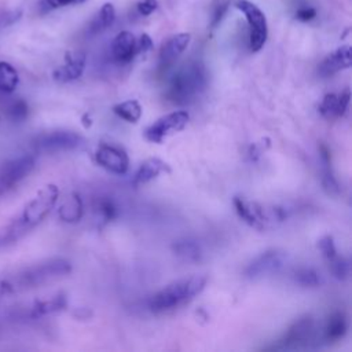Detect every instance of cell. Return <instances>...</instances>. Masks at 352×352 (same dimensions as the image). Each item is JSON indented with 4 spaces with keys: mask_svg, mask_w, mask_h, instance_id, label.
I'll list each match as a JSON object with an SVG mask.
<instances>
[{
    "mask_svg": "<svg viewBox=\"0 0 352 352\" xmlns=\"http://www.w3.org/2000/svg\"><path fill=\"white\" fill-rule=\"evenodd\" d=\"M59 198V188L55 184H45L25 205L21 216L12 221L1 234L0 242H15L29 230L41 223L55 206Z\"/></svg>",
    "mask_w": 352,
    "mask_h": 352,
    "instance_id": "1",
    "label": "cell"
},
{
    "mask_svg": "<svg viewBox=\"0 0 352 352\" xmlns=\"http://www.w3.org/2000/svg\"><path fill=\"white\" fill-rule=\"evenodd\" d=\"M72 271V264L65 258H51L32 267L18 271L15 275L0 280L3 296L23 292L41 286L47 282L67 275Z\"/></svg>",
    "mask_w": 352,
    "mask_h": 352,
    "instance_id": "2",
    "label": "cell"
},
{
    "mask_svg": "<svg viewBox=\"0 0 352 352\" xmlns=\"http://www.w3.org/2000/svg\"><path fill=\"white\" fill-rule=\"evenodd\" d=\"M208 84V73L201 62L183 65L169 80L165 96L175 104H188L194 102Z\"/></svg>",
    "mask_w": 352,
    "mask_h": 352,
    "instance_id": "3",
    "label": "cell"
},
{
    "mask_svg": "<svg viewBox=\"0 0 352 352\" xmlns=\"http://www.w3.org/2000/svg\"><path fill=\"white\" fill-rule=\"evenodd\" d=\"M206 285V276L191 275L187 278L177 279L157 293H154L148 301V308L155 312L172 311L198 296Z\"/></svg>",
    "mask_w": 352,
    "mask_h": 352,
    "instance_id": "4",
    "label": "cell"
},
{
    "mask_svg": "<svg viewBox=\"0 0 352 352\" xmlns=\"http://www.w3.org/2000/svg\"><path fill=\"white\" fill-rule=\"evenodd\" d=\"M232 204L238 216L256 230H265L278 221H283L287 216L286 210L282 208H265L264 205L243 197H235Z\"/></svg>",
    "mask_w": 352,
    "mask_h": 352,
    "instance_id": "5",
    "label": "cell"
},
{
    "mask_svg": "<svg viewBox=\"0 0 352 352\" xmlns=\"http://www.w3.org/2000/svg\"><path fill=\"white\" fill-rule=\"evenodd\" d=\"M322 324L312 318L305 315L298 318L283 334V337L274 346L275 349H301L309 348L311 345L322 340Z\"/></svg>",
    "mask_w": 352,
    "mask_h": 352,
    "instance_id": "6",
    "label": "cell"
},
{
    "mask_svg": "<svg viewBox=\"0 0 352 352\" xmlns=\"http://www.w3.org/2000/svg\"><path fill=\"white\" fill-rule=\"evenodd\" d=\"M235 7L245 15L249 26V48L253 52L260 51L268 37V23L265 14L248 0H238Z\"/></svg>",
    "mask_w": 352,
    "mask_h": 352,
    "instance_id": "7",
    "label": "cell"
},
{
    "mask_svg": "<svg viewBox=\"0 0 352 352\" xmlns=\"http://www.w3.org/2000/svg\"><path fill=\"white\" fill-rule=\"evenodd\" d=\"M82 142L84 139L73 131H51L36 136L32 146L40 153H59L74 150L80 147Z\"/></svg>",
    "mask_w": 352,
    "mask_h": 352,
    "instance_id": "8",
    "label": "cell"
},
{
    "mask_svg": "<svg viewBox=\"0 0 352 352\" xmlns=\"http://www.w3.org/2000/svg\"><path fill=\"white\" fill-rule=\"evenodd\" d=\"M36 166V157L32 154L19 155L0 166V195L23 180Z\"/></svg>",
    "mask_w": 352,
    "mask_h": 352,
    "instance_id": "9",
    "label": "cell"
},
{
    "mask_svg": "<svg viewBox=\"0 0 352 352\" xmlns=\"http://www.w3.org/2000/svg\"><path fill=\"white\" fill-rule=\"evenodd\" d=\"M190 121V114L186 110H176L160 117L144 132L146 139L153 143H161L168 136L182 131Z\"/></svg>",
    "mask_w": 352,
    "mask_h": 352,
    "instance_id": "10",
    "label": "cell"
},
{
    "mask_svg": "<svg viewBox=\"0 0 352 352\" xmlns=\"http://www.w3.org/2000/svg\"><path fill=\"white\" fill-rule=\"evenodd\" d=\"M287 254L280 249H268L254 257L245 268V276L249 279H260L276 274L286 264Z\"/></svg>",
    "mask_w": 352,
    "mask_h": 352,
    "instance_id": "11",
    "label": "cell"
},
{
    "mask_svg": "<svg viewBox=\"0 0 352 352\" xmlns=\"http://www.w3.org/2000/svg\"><path fill=\"white\" fill-rule=\"evenodd\" d=\"M95 160L102 168L116 175H124L129 168L128 154L122 148L111 144H100L96 148Z\"/></svg>",
    "mask_w": 352,
    "mask_h": 352,
    "instance_id": "12",
    "label": "cell"
},
{
    "mask_svg": "<svg viewBox=\"0 0 352 352\" xmlns=\"http://www.w3.org/2000/svg\"><path fill=\"white\" fill-rule=\"evenodd\" d=\"M190 41H191L190 33H177L166 38L160 48V54H158L160 66L162 69L172 66L177 60V58L186 51Z\"/></svg>",
    "mask_w": 352,
    "mask_h": 352,
    "instance_id": "13",
    "label": "cell"
},
{
    "mask_svg": "<svg viewBox=\"0 0 352 352\" xmlns=\"http://www.w3.org/2000/svg\"><path fill=\"white\" fill-rule=\"evenodd\" d=\"M87 56L82 51H74L67 52L65 56V63L56 67L52 72V77L55 81L59 82H70L81 77L84 69H85Z\"/></svg>",
    "mask_w": 352,
    "mask_h": 352,
    "instance_id": "14",
    "label": "cell"
},
{
    "mask_svg": "<svg viewBox=\"0 0 352 352\" xmlns=\"http://www.w3.org/2000/svg\"><path fill=\"white\" fill-rule=\"evenodd\" d=\"M352 65L351 58V47L349 45H341L336 51L330 52L319 65L318 73L322 77H330L341 70L349 69Z\"/></svg>",
    "mask_w": 352,
    "mask_h": 352,
    "instance_id": "15",
    "label": "cell"
},
{
    "mask_svg": "<svg viewBox=\"0 0 352 352\" xmlns=\"http://www.w3.org/2000/svg\"><path fill=\"white\" fill-rule=\"evenodd\" d=\"M349 100H351L349 88H345L340 94H327L324 95V98L319 104V113L327 120L342 117L348 110Z\"/></svg>",
    "mask_w": 352,
    "mask_h": 352,
    "instance_id": "16",
    "label": "cell"
},
{
    "mask_svg": "<svg viewBox=\"0 0 352 352\" xmlns=\"http://www.w3.org/2000/svg\"><path fill=\"white\" fill-rule=\"evenodd\" d=\"M111 56L120 65L129 63L136 56V38L131 32L122 30L114 37L111 43Z\"/></svg>",
    "mask_w": 352,
    "mask_h": 352,
    "instance_id": "17",
    "label": "cell"
},
{
    "mask_svg": "<svg viewBox=\"0 0 352 352\" xmlns=\"http://www.w3.org/2000/svg\"><path fill=\"white\" fill-rule=\"evenodd\" d=\"M169 172H170V168L165 161L160 158H147L140 164V166L135 172L133 184L135 186L146 184L153 179L158 177L161 173H169Z\"/></svg>",
    "mask_w": 352,
    "mask_h": 352,
    "instance_id": "18",
    "label": "cell"
},
{
    "mask_svg": "<svg viewBox=\"0 0 352 352\" xmlns=\"http://www.w3.org/2000/svg\"><path fill=\"white\" fill-rule=\"evenodd\" d=\"M322 341H337L344 337L348 329V322L346 318L342 312L336 311L333 312L326 322L322 324Z\"/></svg>",
    "mask_w": 352,
    "mask_h": 352,
    "instance_id": "19",
    "label": "cell"
},
{
    "mask_svg": "<svg viewBox=\"0 0 352 352\" xmlns=\"http://www.w3.org/2000/svg\"><path fill=\"white\" fill-rule=\"evenodd\" d=\"M67 305V298L66 294L63 293H56L50 298L45 300H37L33 302L30 308V316L32 318H40L44 315H50L54 312H59L65 309Z\"/></svg>",
    "mask_w": 352,
    "mask_h": 352,
    "instance_id": "20",
    "label": "cell"
},
{
    "mask_svg": "<svg viewBox=\"0 0 352 352\" xmlns=\"http://www.w3.org/2000/svg\"><path fill=\"white\" fill-rule=\"evenodd\" d=\"M84 205L78 194L72 192L67 198L63 199L58 209V216L65 223H77L82 217Z\"/></svg>",
    "mask_w": 352,
    "mask_h": 352,
    "instance_id": "21",
    "label": "cell"
},
{
    "mask_svg": "<svg viewBox=\"0 0 352 352\" xmlns=\"http://www.w3.org/2000/svg\"><path fill=\"white\" fill-rule=\"evenodd\" d=\"M116 21V8L111 3H104L100 10L95 14V16L91 19L88 26V34L96 36L102 32H104L107 28L113 25Z\"/></svg>",
    "mask_w": 352,
    "mask_h": 352,
    "instance_id": "22",
    "label": "cell"
},
{
    "mask_svg": "<svg viewBox=\"0 0 352 352\" xmlns=\"http://www.w3.org/2000/svg\"><path fill=\"white\" fill-rule=\"evenodd\" d=\"M19 82L16 69L8 62H0V92L11 94L15 91Z\"/></svg>",
    "mask_w": 352,
    "mask_h": 352,
    "instance_id": "23",
    "label": "cell"
},
{
    "mask_svg": "<svg viewBox=\"0 0 352 352\" xmlns=\"http://www.w3.org/2000/svg\"><path fill=\"white\" fill-rule=\"evenodd\" d=\"M113 111L126 122H138L142 117V106L138 100H125L113 107Z\"/></svg>",
    "mask_w": 352,
    "mask_h": 352,
    "instance_id": "24",
    "label": "cell"
},
{
    "mask_svg": "<svg viewBox=\"0 0 352 352\" xmlns=\"http://www.w3.org/2000/svg\"><path fill=\"white\" fill-rule=\"evenodd\" d=\"M175 254L180 256L182 258L187 261H197L201 257V249L197 242L190 239H182L173 243L172 246Z\"/></svg>",
    "mask_w": 352,
    "mask_h": 352,
    "instance_id": "25",
    "label": "cell"
},
{
    "mask_svg": "<svg viewBox=\"0 0 352 352\" xmlns=\"http://www.w3.org/2000/svg\"><path fill=\"white\" fill-rule=\"evenodd\" d=\"M294 280L302 287H318L322 283V276L312 267H301L294 272Z\"/></svg>",
    "mask_w": 352,
    "mask_h": 352,
    "instance_id": "26",
    "label": "cell"
},
{
    "mask_svg": "<svg viewBox=\"0 0 352 352\" xmlns=\"http://www.w3.org/2000/svg\"><path fill=\"white\" fill-rule=\"evenodd\" d=\"M322 160H323V164H324V168H323V177H322L323 188H324V191H326L329 195L338 194V192H340V187H338L337 179L334 177V175H333V172H331L330 158H329V153H327L326 150H323V153H322Z\"/></svg>",
    "mask_w": 352,
    "mask_h": 352,
    "instance_id": "27",
    "label": "cell"
},
{
    "mask_svg": "<svg viewBox=\"0 0 352 352\" xmlns=\"http://www.w3.org/2000/svg\"><path fill=\"white\" fill-rule=\"evenodd\" d=\"M6 113L11 121L19 122V121H23L29 116V106L23 99H15L14 102H11L7 106Z\"/></svg>",
    "mask_w": 352,
    "mask_h": 352,
    "instance_id": "28",
    "label": "cell"
},
{
    "mask_svg": "<svg viewBox=\"0 0 352 352\" xmlns=\"http://www.w3.org/2000/svg\"><path fill=\"white\" fill-rule=\"evenodd\" d=\"M327 261H329V267H330L331 274L337 279L344 280V279L348 278L349 271H351V265H349V261L345 257H340L338 254H336L333 258H330Z\"/></svg>",
    "mask_w": 352,
    "mask_h": 352,
    "instance_id": "29",
    "label": "cell"
},
{
    "mask_svg": "<svg viewBox=\"0 0 352 352\" xmlns=\"http://www.w3.org/2000/svg\"><path fill=\"white\" fill-rule=\"evenodd\" d=\"M231 0H213L212 1V15H210V26L214 29L224 18Z\"/></svg>",
    "mask_w": 352,
    "mask_h": 352,
    "instance_id": "30",
    "label": "cell"
},
{
    "mask_svg": "<svg viewBox=\"0 0 352 352\" xmlns=\"http://www.w3.org/2000/svg\"><path fill=\"white\" fill-rule=\"evenodd\" d=\"M96 212H98V214H99L103 220L109 221V220H113V219L117 216V206H116V204H114L111 199L103 198V199L98 201Z\"/></svg>",
    "mask_w": 352,
    "mask_h": 352,
    "instance_id": "31",
    "label": "cell"
},
{
    "mask_svg": "<svg viewBox=\"0 0 352 352\" xmlns=\"http://www.w3.org/2000/svg\"><path fill=\"white\" fill-rule=\"evenodd\" d=\"M318 249L322 252V254L326 260H330L337 254L334 239L331 235H324L323 238H320L318 241Z\"/></svg>",
    "mask_w": 352,
    "mask_h": 352,
    "instance_id": "32",
    "label": "cell"
},
{
    "mask_svg": "<svg viewBox=\"0 0 352 352\" xmlns=\"http://www.w3.org/2000/svg\"><path fill=\"white\" fill-rule=\"evenodd\" d=\"M268 146H270V140H268V139H261L260 142L253 143V144L249 147V151H248V155H249L250 161L258 160L260 155L267 150Z\"/></svg>",
    "mask_w": 352,
    "mask_h": 352,
    "instance_id": "33",
    "label": "cell"
},
{
    "mask_svg": "<svg viewBox=\"0 0 352 352\" xmlns=\"http://www.w3.org/2000/svg\"><path fill=\"white\" fill-rule=\"evenodd\" d=\"M157 7H158L157 0H139L136 3V11L140 16H148L157 10Z\"/></svg>",
    "mask_w": 352,
    "mask_h": 352,
    "instance_id": "34",
    "label": "cell"
},
{
    "mask_svg": "<svg viewBox=\"0 0 352 352\" xmlns=\"http://www.w3.org/2000/svg\"><path fill=\"white\" fill-rule=\"evenodd\" d=\"M70 4H78V0H41L40 7L43 11H51Z\"/></svg>",
    "mask_w": 352,
    "mask_h": 352,
    "instance_id": "35",
    "label": "cell"
},
{
    "mask_svg": "<svg viewBox=\"0 0 352 352\" xmlns=\"http://www.w3.org/2000/svg\"><path fill=\"white\" fill-rule=\"evenodd\" d=\"M153 48V40L147 33L140 34V37L136 40V55H142L148 52Z\"/></svg>",
    "mask_w": 352,
    "mask_h": 352,
    "instance_id": "36",
    "label": "cell"
},
{
    "mask_svg": "<svg viewBox=\"0 0 352 352\" xmlns=\"http://www.w3.org/2000/svg\"><path fill=\"white\" fill-rule=\"evenodd\" d=\"M315 16H316V10L312 8V7H301L296 12V18L298 21H302V22L312 21Z\"/></svg>",
    "mask_w": 352,
    "mask_h": 352,
    "instance_id": "37",
    "label": "cell"
},
{
    "mask_svg": "<svg viewBox=\"0 0 352 352\" xmlns=\"http://www.w3.org/2000/svg\"><path fill=\"white\" fill-rule=\"evenodd\" d=\"M85 0H78V4H81V3H84Z\"/></svg>",
    "mask_w": 352,
    "mask_h": 352,
    "instance_id": "38",
    "label": "cell"
},
{
    "mask_svg": "<svg viewBox=\"0 0 352 352\" xmlns=\"http://www.w3.org/2000/svg\"><path fill=\"white\" fill-rule=\"evenodd\" d=\"M1 297H3V293H1V290H0V298H1Z\"/></svg>",
    "mask_w": 352,
    "mask_h": 352,
    "instance_id": "39",
    "label": "cell"
}]
</instances>
